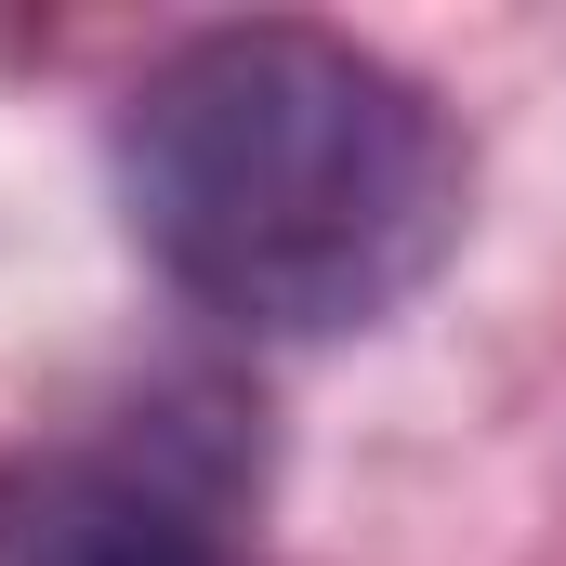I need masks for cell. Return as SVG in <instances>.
<instances>
[{"mask_svg":"<svg viewBox=\"0 0 566 566\" xmlns=\"http://www.w3.org/2000/svg\"><path fill=\"white\" fill-rule=\"evenodd\" d=\"M119 224L198 316L251 343L382 329L474 211V145L422 80L343 27L238 13L171 53L106 119Z\"/></svg>","mask_w":566,"mask_h":566,"instance_id":"6da1fadb","label":"cell"},{"mask_svg":"<svg viewBox=\"0 0 566 566\" xmlns=\"http://www.w3.org/2000/svg\"><path fill=\"white\" fill-rule=\"evenodd\" d=\"M264 434L211 396H145L0 461V566H264Z\"/></svg>","mask_w":566,"mask_h":566,"instance_id":"7a4b0ae2","label":"cell"}]
</instances>
